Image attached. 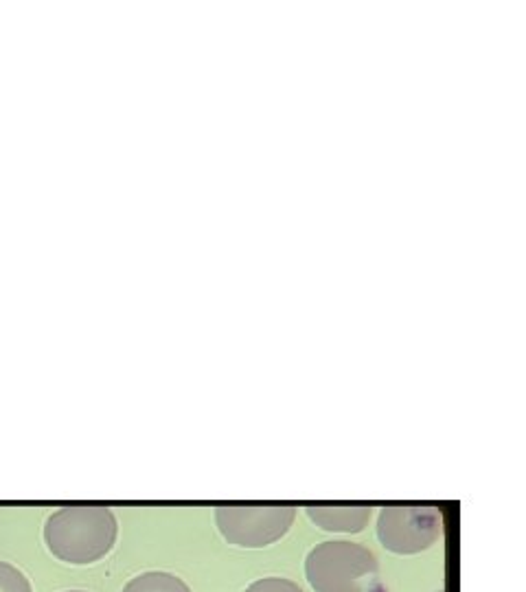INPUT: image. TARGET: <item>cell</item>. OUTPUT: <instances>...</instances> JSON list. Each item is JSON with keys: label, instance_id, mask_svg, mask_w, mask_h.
<instances>
[{"label": "cell", "instance_id": "52a82bcc", "mask_svg": "<svg viewBox=\"0 0 526 592\" xmlns=\"http://www.w3.org/2000/svg\"><path fill=\"white\" fill-rule=\"evenodd\" d=\"M0 592H33L27 575L14 564L0 562Z\"/></svg>", "mask_w": 526, "mask_h": 592}, {"label": "cell", "instance_id": "3957f363", "mask_svg": "<svg viewBox=\"0 0 526 592\" xmlns=\"http://www.w3.org/2000/svg\"><path fill=\"white\" fill-rule=\"evenodd\" d=\"M296 518L294 507H218L215 522L235 547L261 549L279 542Z\"/></svg>", "mask_w": 526, "mask_h": 592}, {"label": "cell", "instance_id": "ba28073f", "mask_svg": "<svg viewBox=\"0 0 526 592\" xmlns=\"http://www.w3.org/2000/svg\"><path fill=\"white\" fill-rule=\"evenodd\" d=\"M244 592H303V590L298 584L290 582V579L266 577V579H259L255 584H250Z\"/></svg>", "mask_w": 526, "mask_h": 592}, {"label": "cell", "instance_id": "277c9868", "mask_svg": "<svg viewBox=\"0 0 526 592\" xmlns=\"http://www.w3.org/2000/svg\"><path fill=\"white\" fill-rule=\"evenodd\" d=\"M443 518L436 507H384L377 518L381 547L397 555H414L441 538Z\"/></svg>", "mask_w": 526, "mask_h": 592}, {"label": "cell", "instance_id": "6da1fadb", "mask_svg": "<svg viewBox=\"0 0 526 592\" xmlns=\"http://www.w3.org/2000/svg\"><path fill=\"white\" fill-rule=\"evenodd\" d=\"M118 525L107 507H64L49 516L44 542L66 564H94L112 551Z\"/></svg>", "mask_w": 526, "mask_h": 592}, {"label": "cell", "instance_id": "8992f818", "mask_svg": "<svg viewBox=\"0 0 526 592\" xmlns=\"http://www.w3.org/2000/svg\"><path fill=\"white\" fill-rule=\"evenodd\" d=\"M123 592H191L180 577L169 573H143L125 584Z\"/></svg>", "mask_w": 526, "mask_h": 592}, {"label": "cell", "instance_id": "9c48e42d", "mask_svg": "<svg viewBox=\"0 0 526 592\" xmlns=\"http://www.w3.org/2000/svg\"><path fill=\"white\" fill-rule=\"evenodd\" d=\"M68 592H83V590H68Z\"/></svg>", "mask_w": 526, "mask_h": 592}, {"label": "cell", "instance_id": "7a4b0ae2", "mask_svg": "<svg viewBox=\"0 0 526 592\" xmlns=\"http://www.w3.org/2000/svg\"><path fill=\"white\" fill-rule=\"evenodd\" d=\"M375 555L355 542H322L305 560L307 582L316 592H364L362 579L375 577Z\"/></svg>", "mask_w": 526, "mask_h": 592}, {"label": "cell", "instance_id": "5b68a950", "mask_svg": "<svg viewBox=\"0 0 526 592\" xmlns=\"http://www.w3.org/2000/svg\"><path fill=\"white\" fill-rule=\"evenodd\" d=\"M305 514L309 520L325 531L333 533H360L366 529L370 514V507H351V505H336V507H307Z\"/></svg>", "mask_w": 526, "mask_h": 592}]
</instances>
